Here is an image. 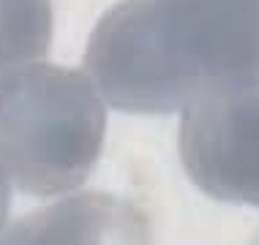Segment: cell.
I'll use <instances>...</instances> for the list:
<instances>
[{
    "label": "cell",
    "mask_w": 259,
    "mask_h": 245,
    "mask_svg": "<svg viewBox=\"0 0 259 245\" xmlns=\"http://www.w3.org/2000/svg\"><path fill=\"white\" fill-rule=\"evenodd\" d=\"M85 66L115 109H186L259 79V0H123L93 30Z\"/></svg>",
    "instance_id": "obj_1"
},
{
    "label": "cell",
    "mask_w": 259,
    "mask_h": 245,
    "mask_svg": "<svg viewBox=\"0 0 259 245\" xmlns=\"http://www.w3.org/2000/svg\"><path fill=\"white\" fill-rule=\"evenodd\" d=\"M104 125L99 95L76 71L30 66L0 79V169L25 193L60 196L85 183Z\"/></svg>",
    "instance_id": "obj_2"
},
{
    "label": "cell",
    "mask_w": 259,
    "mask_h": 245,
    "mask_svg": "<svg viewBox=\"0 0 259 245\" xmlns=\"http://www.w3.org/2000/svg\"><path fill=\"white\" fill-rule=\"evenodd\" d=\"M178 144L197 188L219 202L259 207V79L191 101Z\"/></svg>",
    "instance_id": "obj_3"
},
{
    "label": "cell",
    "mask_w": 259,
    "mask_h": 245,
    "mask_svg": "<svg viewBox=\"0 0 259 245\" xmlns=\"http://www.w3.org/2000/svg\"><path fill=\"white\" fill-rule=\"evenodd\" d=\"M6 245H153L142 207L115 193L85 191L0 229Z\"/></svg>",
    "instance_id": "obj_4"
},
{
    "label": "cell",
    "mask_w": 259,
    "mask_h": 245,
    "mask_svg": "<svg viewBox=\"0 0 259 245\" xmlns=\"http://www.w3.org/2000/svg\"><path fill=\"white\" fill-rule=\"evenodd\" d=\"M50 0H0V71L50 49Z\"/></svg>",
    "instance_id": "obj_5"
},
{
    "label": "cell",
    "mask_w": 259,
    "mask_h": 245,
    "mask_svg": "<svg viewBox=\"0 0 259 245\" xmlns=\"http://www.w3.org/2000/svg\"><path fill=\"white\" fill-rule=\"evenodd\" d=\"M9 210H11V183L3 174V169H0V229L9 221Z\"/></svg>",
    "instance_id": "obj_6"
},
{
    "label": "cell",
    "mask_w": 259,
    "mask_h": 245,
    "mask_svg": "<svg viewBox=\"0 0 259 245\" xmlns=\"http://www.w3.org/2000/svg\"><path fill=\"white\" fill-rule=\"evenodd\" d=\"M251 245H259V232L254 234V240H251Z\"/></svg>",
    "instance_id": "obj_7"
},
{
    "label": "cell",
    "mask_w": 259,
    "mask_h": 245,
    "mask_svg": "<svg viewBox=\"0 0 259 245\" xmlns=\"http://www.w3.org/2000/svg\"><path fill=\"white\" fill-rule=\"evenodd\" d=\"M0 245H6V240H3V237H0Z\"/></svg>",
    "instance_id": "obj_8"
}]
</instances>
